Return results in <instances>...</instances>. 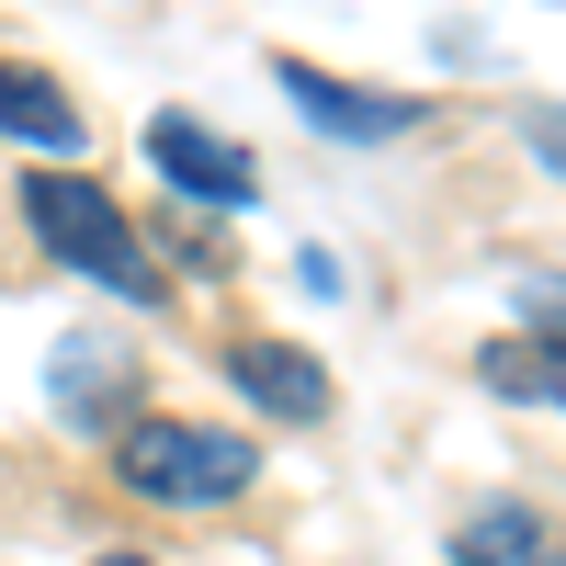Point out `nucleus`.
Wrapping results in <instances>:
<instances>
[{
  "instance_id": "1",
  "label": "nucleus",
  "mask_w": 566,
  "mask_h": 566,
  "mask_svg": "<svg viewBox=\"0 0 566 566\" xmlns=\"http://www.w3.org/2000/svg\"><path fill=\"white\" fill-rule=\"evenodd\" d=\"M114 476L148 510H227V499H250L261 442L250 431H205V419H125L114 431Z\"/></svg>"
},
{
  "instance_id": "2",
  "label": "nucleus",
  "mask_w": 566,
  "mask_h": 566,
  "mask_svg": "<svg viewBox=\"0 0 566 566\" xmlns=\"http://www.w3.org/2000/svg\"><path fill=\"white\" fill-rule=\"evenodd\" d=\"M23 227H34L80 283H114L125 306H159V295H170V283L148 272V250H136V227L114 216V193H103V181H80V170H34V181H23Z\"/></svg>"
},
{
  "instance_id": "3",
  "label": "nucleus",
  "mask_w": 566,
  "mask_h": 566,
  "mask_svg": "<svg viewBox=\"0 0 566 566\" xmlns=\"http://www.w3.org/2000/svg\"><path fill=\"white\" fill-rule=\"evenodd\" d=\"M148 159H159V170H170L193 205H216V216H239V205L261 193V159L239 148V136L193 125V114H159V125H148Z\"/></svg>"
},
{
  "instance_id": "4",
  "label": "nucleus",
  "mask_w": 566,
  "mask_h": 566,
  "mask_svg": "<svg viewBox=\"0 0 566 566\" xmlns=\"http://www.w3.org/2000/svg\"><path fill=\"white\" fill-rule=\"evenodd\" d=\"M272 80H283V103H295L317 136H352V148H374V136H408V125H419V103H408V91H363V80H328L317 57H283Z\"/></svg>"
},
{
  "instance_id": "5",
  "label": "nucleus",
  "mask_w": 566,
  "mask_h": 566,
  "mask_svg": "<svg viewBox=\"0 0 566 566\" xmlns=\"http://www.w3.org/2000/svg\"><path fill=\"white\" fill-rule=\"evenodd\" d=\"M227 374H239L272 419H328V363L295 352V340H239V352H227Z\"/></svg>"
},
{
  "instance_id": "6",
  "label": "nucleus",
  "mask_w": 566,
  "mask_h": 566,
  "mask_svg": "<svg viewBox=\"0 0 566 566\" xmlns=\"http://www.w3.org/2000/svg\"><path fill=\"white\" fill-rule=\"evenodd\" d=\"M0 136H23V148H57V159H69L91 125H80V103H69L45 69H0Z\"/></svg>"
},
{
  "instance_id": "7",
  "label": "nucleus",
  "mask_w": 566,
  "mask_h": 566,
  "mask_svg": "<svg viewBox=\"0 0 566 566\" xmlns=\"http://www.w3.org/2000/svg\"><path fill=\"white\" fill-rule=\"evenodd\" d=\"M125 352H103V340H69L57 352V408L80 419V431H103V419H114V397H125Z\"/></svg>"
},
{
  "instance_id": "8",
  "label": "nucleus",
  "mask_w": 566,
  "mask_h": 566,
  "mask_svg": "<svg viewBox=\"0 0 566 566\" xmlns=\"http://www.w3.org/2000/svg\"><path fill=\"white\" fill-rule=\"evenodd\" d=\"M476 386L510 397V408H555V397H566V363H555L544 340H488V352H476Z\"/></svg>"
},
{
  "instance_id": "9",
  "label": "nucleus",
  "mask_w": 566,
  "mask_h": 566,
  "mask_svg": "<svg viewBox=\"0 0 566 566\" xmlns=\"http://www.w3.org/2000/svg\"><path fill=\"white\" fill-rule=\"evenodd\" d=\"M476 544H488V555H510V566H566V555L544 544V522H533V510H510V499H499V510H476ZM488 555H476V566H488Z\"/></svg>"
},
{
  "instance_id": "10",
  "label": "nucleus",
  "mask_w": 566,
  "mask_h": 566,
  "mask_svg": "<svg viewBox=\"0 0 566 566\" xmlns=\"http://www.w3.org/2000/svg\"><path fill=\"white\" fill-rule=\"evenodd\" d=\"M522 306H533V340L566 363V283H522Z\"/></svg>"
},
{
  "instance_id": "11",
  "label": "nucleus",
  "mask_w": 566,
  "mask_h": 566,
  "mask_svg": "<svg viewBox=\"0 0 566 566\" xmlns=\"http://www.w3.org/2000/svg\"><path fill=\"white\" fill-rule=\"evenodd\" d=\"M91 566H148V555H91Z\"/></svg>"
}]
</instances>
